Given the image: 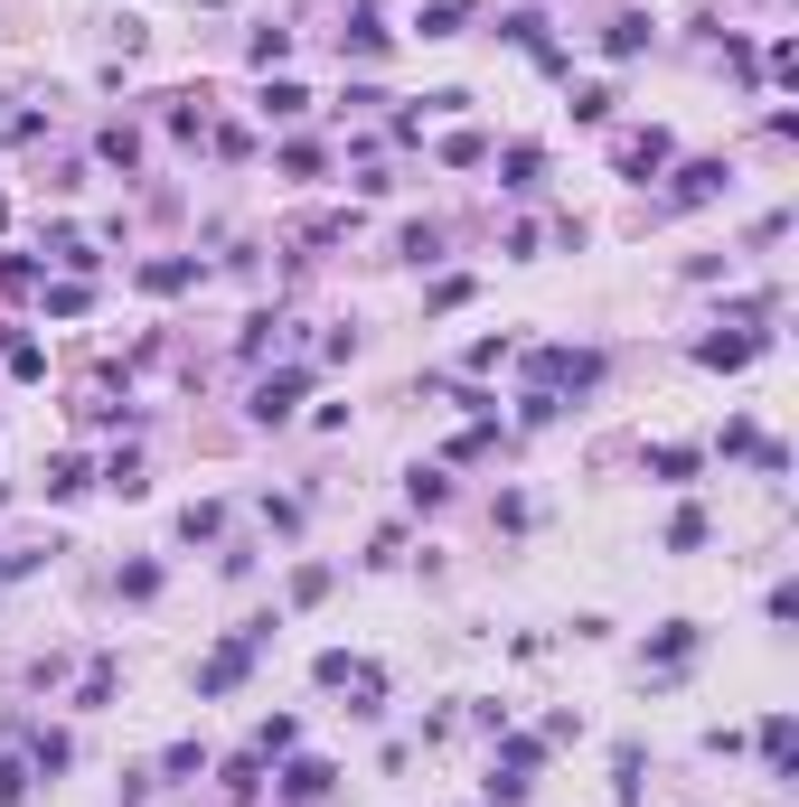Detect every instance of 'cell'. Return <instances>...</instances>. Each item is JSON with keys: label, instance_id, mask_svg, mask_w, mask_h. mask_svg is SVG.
Listing matches in <instances>:
<instances>
[{"label": "cell", "instance_id": "277c9868", "mask_svg": "<svg viewBox=\"0 0 799 807\" xmlns=\"http://www.w3.org/2000/svg\"><path fill=\"white\" fill-rule=\"evenodd\" d=\"M696 357H705V367H743V357H762V339H705Z\"/></svg>", "mask_w": 799, "mask_h": 807}, {"label": "cell", "instance_id": "7a4b0ae2", "mask_svg": "<svg viewBox=\"0 0 799 807\" xmlns=\"http://www.w3.org/2000/svg\"><path fill=\"white\" fill-rule=\"evenodd\" d=\"M621 169H631V179L668 169V132H631V141H621Z\"/></svg>", "mask_w": 799, "mask_h": 807}, {"label": "cell", "instance_id": "3957f363", "mask_svg": "<svg viewBox=\"0 0 799 807\" xmlns=\"http://www.w3.org/2000/svg\"><path fill=\"white\" fill-rule=\"evenodd\" d=\"M292 394H302V376H273V385H255V414L282 423V414H292Z\"/></svg>", "mask_w": 799, "mask_h": 807}, {"label": "cell", "instance_id": "8992f818", "mask_svg": "<svg viewBox=\"0 0 799 807\" xmlns=\"http://www.w3.org/2000/svg\"><path fill=\"white\" fill-rule=\"evenodd\" d=\"M28 798V770H10V761H0V807H20Z\"/></svg>", "mask_w": 799, "mask_h": 807}, {"label": "cell", "instance_id": "5b68a950", "mask_svg": "<svg viewBox=\"0 0 799 807\" xmlns=\"http://www.w3.org/2000/svg\"><path fill=\"white\" fill-rule=\"evenodd\" d=\"M282 788H292V798H320V788H329V770H320V761H292V780H282Z\"/></svg>", "mask_w": 799, "mask_h": 807}, {"label": "cell", "instance_id": "6da1fadb", "mask_svg": "<svg viewBox=\"0 0 799 807\" xmlns=\"http://www.w3.org/2000/svg\"><path fill=\"white\" fill-rule=\"evenodd\" d=\"M715 188H725V161H686L668 198H678V207H696V198H715Z\"/></svg>", "mask_w": 799, "mask_h": 807}]
</instances>
